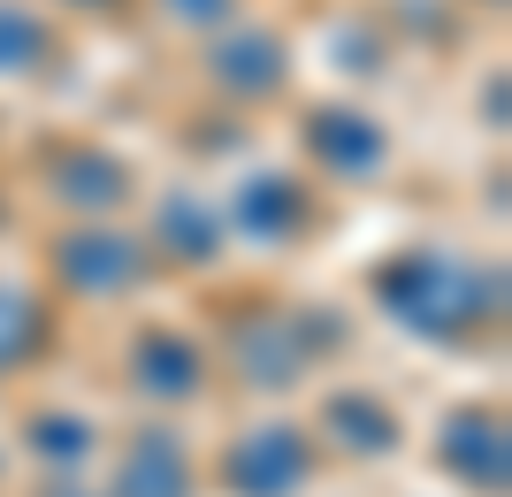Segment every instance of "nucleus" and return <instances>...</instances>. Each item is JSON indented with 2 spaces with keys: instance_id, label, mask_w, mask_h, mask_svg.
<instances>
[{
  "instance_id": "f257e3e1",
  "label": "nucleus",
  "mask_w": 512,
  "mask_h": 497,
  "mask_svg": "<svg viewBox=\"0 0 512 497\" xmlns=\"http://www.w3.org/2000/svg\"><path fill=\"white\" fill-rule=\"evenodd\" d=\"M367 299L421 345H482L505 322V268L451 245H406L367 276Z\"/></svg>"
},
{
  "instance_id": "f03ea898",
  "label": "nucleus",
  "mask_w": 512,
  "mask_h": 497,
  "mask_svg": "<svg viewBox=\"0 0 512 497\" xmlns=\"http://www.w3.org/2000/svg\"><path fill=\"white\" fill-rule=\"evenodd\" d=\"M337 337H344V322H329L321 306H260V314H245L230 329V360L260 398H276V390H299Z\"/></svg>"
},
{
  "instance_id": "7ed1b4c3",
  "label": "nucleus",
  "mask_w": 512,
  "mask_h": 497,
  "mask_svg": "<svg viewBox=\"0 0 512 497\" xmlns=\"http://www.w3.org/2000/svg\"><path fill=\"white\" fill-rule=\"evenodd\" d=\"M46 276L77 306H115V299H138L153 283V245L100 215V222H77V230H62L46 245Z\"/></svg>"
},
{
  "instance_id": "20e7f679",
  "label": "nucleus",
  "mask_w": 512,
  "mask_h": 497,
  "mask_svg": "<svg viewBox=\"0 0 512 497\" xmlns=\"http://www.w3.org/2000/svg\"><path fill=\"white\" fill-rule=\"evenodd\" d=\"M214 475H222L230 497H306L321 475V444L299 421H253V429H237L222 444Z\"/></svg>"
},
{
  "instance_id": "39448f33",
  "label": "nucleus",
  "mask_w": 512,
  "mask_h": 497,
  "mask_svg": "<svg viewBox=\"0 0 512 497\" xmlns=\"http://www.w3.org/2000/svg\"><path fill=\"white\" fill-rule=\"evenodd\" d=\"M314 184L291 169H253L222 192V230L253 253H291L299 238H314Z\"/></svg>"
},
{
  "instance_id": "423d86ee",
  "label": "nucleus",
  "mask_w": 512,
  "mask_h": 497,
  "mask_svg": "<svg viewBox=\"0 0 512 497\" xmlns=\"http://www.w3.org/2000/svg\"><path fill=\"white\" fill-rule=\"evenodd\" d=\"M428 459H436V475L459 482L467 497H505L512 482V436H505V413L497 406H451L444 421H436V444H428Z\"/></svg>"
},
{
  "instance_id": "0eeeda50",
  "label": "nucleus",
  "mask_w": 512,
  "mask_h": 497,
  "mask_svg": "<svg viewBox=\"0 0 512 497\" xmlns=\"http://www.w3.org/2000/svg\"><path fill=\"white\" fill-rule=\"evenodd\" d=\"M39 176H46V199H54V207H69L77 222L115 215V207L138 192V169H130L123 153L92 146V138H62V146H46V153H39Z\"/></svg>"
},
{
  "instance_id": "6e6552de",
  "label": "nucleus",
  "mask_w": 512,
  "mask_h": 497,
  "mask_svg": "<svg viewBox=\"0 0 512 497\" xmlns=\"http://www.w3.org/2000/svg\"><path fill=\"white\" fill-rule=\"evenodd\" d=\"M299 153L321 184H375L390 169V130L367 108H314L299 123Z\"/></svg>"
},
{
  "instance_id": "1a4fd4ad",
  "label": "nucleus",
  "mask_w": 512,
  "mask_h": 497,
  "mask_svg": "<svg viewBox=\"0 0 512 497\" xmlns=\"http://www.w3.org/2000/svg\"><path fill=\"white\" fill-rule=\"evenodd\" d=\"M123 368H130V390H138L146 406H199L214 360H207V345L184 337L176 322H146L138 337H130Z\"/></svg>"
},
{
  "instance_id": "9d476101",
  "label": "nucleus",
  "mask_w": 512,
  "mask_h": 497,
  "mask_svg": "<svg viewBox=\"0 0 512 497\" xmlns=\"http://www.w3.org/2000/svg\"><path fill=\"white\" fill-rule=\"evenodd\" d=\"M107 497H199V467H192L184 429H176V421H138V429L115 444Z\"/></svg>"
},
{
  "instance_id": "9b49d317",
  "label": "nucleus",
  "mask_w": 512,
  "mask_h": 497,
  "mask_svg": "<svg viewBox=\"0 0 512 497\" xmlns=\"http://www.w3.org/2000/svg\"><path fill=\"white\" fill-rule=\"evenodd\" d=\"M314 444L360 459V467H383V459L406 452V421H398V406H390L383 390L337 383L329 398H321V413H314Z\"/></svg>"
},
{
  "instance_id": "f8f14e48",
  "label": "nucleus",
  "mask_w": 512,
  "mask_h": 497,
  "mask_svg": "<svg viewBox=\"0 0 512 497\" xmlns=\"http://www.w3.org/2000/svg\"><path fill=\"white\" fill-rule=\"evenodd\" d=\"M207 77L230 100H276L283 85H291V46L276 39V31H260V23H222V39H214V54H207Z\"/></svg>"
},
{
  "instance_id": "ddd939ff",
  "label": "nucleus",
  "mask_w": 512,
  "mask_h": 497,
  "mask_svg": "<svg viewBox=\"0 0 512 497\" xmlns=\"http://www.w3.org/2000/svg\"><path fill=\"white\" fill-rule=\"evenodd\" d=\"M153 260H176V268H214L230 253V230H222V199H199L176 184L161 207H153Z\"/></svg>"
},
{
  "instance_id": "4468645a",
  "label": "nucleus",
  "mask_w": 512,
  "mask_h": 497,
  "mask_svg": "<svg viewBox=\"0 0 512 497\" xmlns=\"http://www.w3.org/2000/svg\"><path fill=\"white\" fill-rule=\"evenodd\" d=\"M23 452L39 459L46 475H85L92 459L107 452V436L92 429V413H77V406H39L23 421Z\"/></svg>"
},
{
  "instance_id": "2eb2a0df",
  "label": "nucleus",
  "mask_w": 512,
  "mask_h": 497,
  "mask_svg": "<svg viewBox=\"0 0 512 497\" xmlns=\"http://www.w3.org/2000/svg\"><path fill=\"white\" fill-rule=\"evenodd\" d=\"M46 345H54V299L16 276H0V375L39 368Z\"/></svg>"
},
{
  "instance_id": "dca6fc26",
  "label": "nucleus",
  "mask_w": 512,
  "mask_h": 497,
  "mask_svg": "<svg viewBox=\"0 0 512 497\" xmlns=\"http://www.w3.org/2000/svg\"><path fill=\"white\" fill-rule=\"evenodd\" d=\"M62 69V31L31 0H0V77H46Z\"/></svg>"
},
{
  "instance_id": "f3484780",
  "label": "nucleus",
  "mask_w": 512,
  "mask_h": 497,
  "mask_svg": "<svg viewBox=\"0 0 512 497\" xmlns=\"http://www.w3.org/2000/svg\"><path fill=\"white\" fill-rule=\"evenodd\" d=\"M161 16L184 23V31H222L237 16V0H161Z\"/></svg>"
},
{
  "instance_id": "a211bd4d",
  "label": "nucleus",
  "mask_w": 512,
  "mask_h": 497,
  "mask_svg": "<svg viewBox=\"0 0 512 497\" xmlns=\"http://www.w3.org/2000/svg\"><path fill=\"white\" fill-rule=\"evenodd\" d=\"M39 497H107V490H92L85 475H46V482H39Z\"/></svg>"
},
{
  "instance_id": "6ab92c4d",
  "label": "nucleus",
  "mask_w": 512,
  "mask_h": 497,
  "mask_svg": "<svg viewBox=\"0 0 512 497\" xmlns=\"http://www.w3.org/2000/svg\"><path fill=\"white\" fill-rule=\"evenodd\" d=\"M62 8H85V16H107V8H123V0H62Z\"/></svg>"
},
{
  "instance_id": "aec40b11",
  "label": "nucleus",
  "mask_w": 512,
  "mask_h": 497,
  "mask_svg": "<svg viewBox=\"0 0 512 497\" xmlns=\"http://www.w3.org/2000/svg\"><path fill=\"white\" fill-rule=\"evenodd\" d=\"M0 222H8V199H0Z\"/></svg>"
},
{
  "instance_id": "412c9836",
  "label": "nucleus",
  "mask_w": 512,
  "mask_h": 497,
  "mask_svg": "<svg viewBox=\"0 0 512 497\" xmlns=\"http://www.w3.org/2000/svg\"><path fill=\"white\" fill-rule=\"evenodd\" d=\"M0 467H8V452H0Z\"/></svg>"
}]
</instances>
